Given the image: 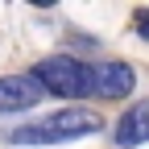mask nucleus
Listing matches in <instances>:
<instances>
[{"label":"nucleus","mask_w":149,"mask_h":149,"mask_svg":"<svg viewBox=\"0 0 149 149\" xmlns=\"http://www.w3.org/2000/svg\"><path fill=\"white\" fill-rule=\"evenodd\" d=\"M100 133V116L87 108H62V112H50L42 120H29L21 128H8L4 141L8 145H66V141H79Z\"/></svg>","instance_id":"nucleus-1"},{"label":"nucleus","mask_w":149,"mask_h":149,"mask_svg":"<svg viewBox=\"0 0 149 149\" xmlns=\"http://www.w3.org/2000/svg\"><path fill=\"white\" fill-rule=\"evenodd\" d=\"M33 79L42 83V91L58 100H83L87 95V62L70 58V54H50L33 66Z\"/></svg>","instance_id":"nucleus-2"},{"label":"nucleus","mask_w":149,"mask_h":149,"mask_svg":"<svg viewBox=\"0 0 149 149\" xmlns=\"http://www.w3.org/2000/svg\"><path fill=\"white\" fill-rule=\"evenodd\" d=\"M137 83L128 62H87V95L91 100H124Z\"/></svg>","instance_id":"nucleus-3"},{"label":"nucleus","mask_w":149,"mask_h":149,"mask_svg":"<svg viewBox=\"0 0 149 149\" xmlns=\"http://www.w3.org/2000/svg\"><path fill=\"white\" fill-rule=\"evenodd\" d=\"M42 83L33 79V70L29 74H0V116L4 112H29L42 104Z\"/></svg>","instance_id":"nucleus-4"},{"label":"nucleus","mask_w":149,"mask_h":149,"mask_svg":"<svg viewBox=\"0 0 149 149\" xmlns=\"http://www.w3.org/2000/svg\"><path fill=\"white\" fill-rule=\"evenodd\" d=\"M112 141H116L120 149H137V145L149 141V100L128 104V112L116 120V133H112Z\"/></svg>","instance_id":"nucleus-5"},{"label":"nucleus","mask_w":149,"mask_h":149,"mask_svg":"<svg viewBox=\"0 0 149 149\" xmlns=\"http://www.w3.org/2000/svg\"><path fill=\"white\" fill-rule=\"evenodd\" d=\"M137 29H141L145 42H149V13H137Z\"/></svg>","instance_id":"nucleus-6"}]
</instances>
